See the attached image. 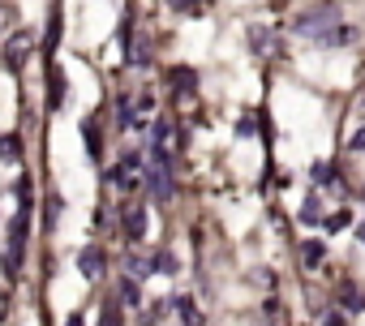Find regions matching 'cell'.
Masks as SVG:
<instances>
[{"mask_svg": "<svg viewBox=\"0 0 365 326\" xmlns=\"http://www.w3.org/2000/svg\"><path fill=\"white\" fill-rule=\"evenodd\" d=\"M18 198H22V206H18L13 224H9V245H5V253H0V262H5V275H18V270H22V258H26V232H30V181L18 185Z\"/></svg>", "mask_w": 365, "mask_h": 326, "instance_id": "1", "label": "cell"}, {"mask_svg": "<svg viewBox=\"0 0 365 326\" xmlns=\"http://www.w3.org/2000/svg\"><path fill=\"white\" fill-rule=\"evenodd\" d=\"M142 185L150 189V198H155V202H172V198H176L172 159H164V155H150V150H146V163H142Z\"/></svg>", "mask_w": 365, "mask_h": 326, "instance_id": "2", "label": "cell"}, {"mask_svg": "<svg viewBox=\"0 0 365 326\" xmlns=\"http://www.w3.org/2000/svg\"><path fill=\"white\" fill-rule=\"evenodd\" d=\"M344 18H340V9L335 5H314V9H305L301 18H297V35H305V39H323L327 30H335Z\"/></svg>", "mask_w": 365, "mask_h": 326, "instance_id": "3", "label": "cell"}, {"mask_svg": "<svg viewBox=\"0 0 365 326\" xmlns=\"http://www.w3.org/2000/svg\"><path fill=\"white\" fill-rule=\"evenodd\" d=\"M30 47H35V35H30V30H13V35L5 39V47H0V61H5L9 73H18V69L26 65Z\"/></svg>", "mask_w": 365, "mask_h": 326, "instance_id": "4", "label": "cell"}, {"mask_svg": "<svg viewBox=\"0 0 365 326\" xmlns=\"http://www.w3.org/2000/svg\"><path fill=\"white\" fill-rule=\"evenodd\" d=\"M249 47H253V56H258V61H280L284 39H280L275 26H249Z\"/></svg>", "mask_w": 365, "mask_h": 326, "instance_id": "5", "label": "cell"}, {"mask_svg": "<svg viewBox=\"0 0 365 326\" xmlns=\"http://www.w3.org/2000/svg\"><path fill=\"white\" fill-rule=\"evenodd\" d=\"M176 146H181V133H176V125H172V121H155V125H150V155L172 159V155H176Z\"/></svg>", "mask_w": 365, "mask_h": 326, "instance_id": "6", "label": "cell"}, {"mask_svg": "<svg viewBox=\"0 0 365 326\" xmlns=\"http://www.w3.org/2000/svg\"><path fill=\"white\" fill-rule=\"evenodd\" d=\"M142 163H146V155H142V150H129V155L116 163L112 181H116L121 189H138V185H142Z\"/></svg>", "mask_w": 365, "mask_h": 326, "instance_id": "7", "label": "cell"}, {"mask_svg": "<svg viewBox=\"0 0 365 326\" xmlns=\"http://www.w3.org/2000/svg\"><path fill=\"white\" fill-rule=\"evenodd\" d=\"M121 232H125L129 241H142V232H146V206H142V202H125V210H121Z\"/></svg>", "mask_w": 365, "mask_h": 326, "instance_id": "8", "label": "cell"}, {"mask_svg": "<svg viewBox=\"0 0 365 326\" xmlns=\"http://www.w3.org/2000/svg\"><path fill=\"white\" fill-rule=\"evenodd\" d=\"M78 266H82L86 279H99V275H103V249H99V245H86L82 258H78Z\"/></svg>", "mask_w": 365, "mask_h": 326, "instance_id": "9", "label": "cell"}, {"mask_svg": "<svg viewBox=\"0 0 365 326\" xmlns=\"http://www.w3.org/2000/svg\"><path fill=\"white\" fill-rule=\"evenodd\" d=\"M168 82H172V90H176V95H193V90H198V73H193V69H185V65H181V69H172V73H168Z\"/></svg>", "mask_w": 365, "mask_h": 326, "instance_id": "10", "label": "cell"}, {"mask_svg": "<svg viewBox=\"0 0 365 326\" xmlns=\"http://www.w3.org/2000/svg\"><path fill=\"white\" fill-rule=\"evenodd\" d=\"M61 103H65V78H61V69H47V107L56 112Z\"/></svg>", "mask_w": 365, "mask_h": 326, "instance_id": "11", "label": "cell"}, {"mask_svg": "<svg viewBox=\"0 0 365 326\" xmlns=\"http://www.w3.org/2000/svg\"><path fill=\"white\" fill-rule=\"evenodd\" d=\"M61 43V0L52 5V22H47V35H43V52H52Z\"/></svg>", "mask_w": 365, "mask_h": 326, "instance_id": "12", "label": "cell"}, {"mask_svg": "<svg viewBox=\"0 0 365 326\" xmlns=\"http://www.w3.org/2000/svg\"><path fill=\"white\" fill-rule=\"evenodd\" d=\"M309 181H314V185H335L340 181V172H335V163H314V168H309Z\"/></svg>", "mask_w": 365, "mask_h": 326, "instance_id": "13", "label": "cell"}, {"mask_svg": "<svg viewBox=\"0 0 365 326\" xmlns=\"http://www.w3.org/2000/svg\"><path fill=\"white\" fill-rule=\"evenodd\" d=\"M352 39H357V30L340 22V26H335V30H327V35H323L318 43H327V47H344V43H352Z\"/></svg>", "mask_w": 365, "mask_h": 326, "instance_id": "14", "label": "cell"}, {"mask_svg": "<svg viewBox=\"0 0 365 326\" xmlns=\"http://www.w3.org/2000/svg\"><path fill=\"white\" fill-rule=\"evenodd\" d=\"M172 309L181 313V322H185V326H202V313L193 309V301H189V296H176V301H172Z\"/></svg>", "mask_w": 365, "mask_h": 326, "instance_id": "15", "label": "cell"}, {"mask_svg": "<svg viewBox=\"0 0 365 326\" xmlns=\"http://www.w3.org/2000/svg\"><path fill=\"white\" fill-rule=\"evenodd\" d=\"M125 270H129V279H146L155 266H150V258H142V253H129V258H125Z\"/></svg>", "mask_w": 365, "mask_h": 326, "instance_id": "16", "label": "cell"}, {"mask_svg": "<svg viewBox=\"0 0 365 326\" xmlns=\"http://www.w3.org/2000/svg\"><path fill=\"white\" fill-rule=\"evenodd\" d=\"M318 219H323V198H318V193H309L305 206H301V224H318Z\"/></svg>", "mask_w": 365, "mask_h": 326, "instance_id": "17", "label": "cell"}, {"mask_svg": "<svg viewBox=\"0 0 365 326\" xmlns=\"http://www.w3.org/2000/svg\"><path fill=\"white\" fill-rule=\"evenodd\" d=\"M340 305H344L348 313H361V309H365V301H361V292H357L352 284H344V288H340Z\"/></svg>", "mask_w": 365, "mask_h": 326, "instance_id": "18", "label": "cell"}, {"mask_svg": "<svg viewBox=\"0 0 365 326\" xmlns=\"http://www.w3.org/2000/svg\"><path fill=\"white\" fill-rule=\"evenodd\" d=\"M82 129H86V150H90V159H99V155H103V138H99V125H95V121H86Z\"/></svg>", "mask_w": 365, "mask_h": 326, "instance_id": "19", "label": "cell"}, {"mask_svg": "<svg viewBox=\"0 0 365 326\" xmlns=\"http://www.w3.org/2000/svg\"><path fill=\"white\" fill-rule=\"evenodd\" d=\"M348 224H352V210H335V215H327V219H323L327 232H344Z\"/></svg>", "mask_w": 365, "mask_h": 326, "instance_id": "20", "label": "cell"}, {"mask_svg": "<svg viewBox=\"0 0 365 326\" xmlns=\"http://www.w3.org/2000/svg\"><path fill=\"white\" fill-rule=\"evenodd\" d=\"M323 253H327V249H323L318 241H305V245H301V262H305V266H318Z\"/></svg>", "mask_w": 365, "mask_h": 326, "instance_id": "21", "label": "cell"}, {"mask_svg": "<svg viewBox=\"0 0 365 326\" xmlns=\"http://www.w3.org/2000/svg\"><path fill=\"white\" fill-rule=\"evenodd\" d=\"M99 326H125V313H121V305H116V301H108V305H103Z\"/></svg>", "mask_w": 365, "mask_h": 326, "instance_id": "22", "label": "cell"}, {"mask_svg": "<svg viewBox=\"0 0 365 326\" xmlns=\"http://www.w3.org/2000/svg\"><path fill=\"white\" fill-rule=\"evenodd\" d=\"M18 155H22V142L9 133V138H0V159H9V163H18Z\"/></svg>", "mask_w": 365, "mask_h": 326, "instance_id": "23", "label": "cell"}, {"mask_svg": "<svg viewBox=\"0 0 365 326\" xmlns=\"http://www.w3.org/2000/svg\"><path fill=\"white\" fill-rule=\"evenodd\" d=\"M155 270H160V275H176V258L164 249V253H155V262H150Z\"/></svg>", "mask_w": 365, "mask_h": 326, "instance_id": "24", "label": "cell"}, {"mask_svg": "<svg viewBox=\"0 0 365 326\" xmlns=\"http://www.w3.org/2000/svg\"><path fill=\"white\" fill-rule=\"evenodd\" d=\"M121 305H142V292H138V279H125V284H121Z\"/></svg>", "mask_w": 365, "mask_h": 326, "instance_id": "25", "label": "cell"}, {"mask_svg": "<svg viewBox=\"0 0 365 326\" xmlns=\"http://www.w3.org/2000/svg\"><path fill=\"white\" fill-rule=\"evenodd\" d=\"M267 318H271V326H288V309L280 301H267Z\"/></svg>", "mask_w": 365, "mask_h": 326, "instance_id": "26", "label": "cell"}, {"mask_svg": "<svg viewBox=\"0 0 365 326\" xmlns=\"http://www.w3.org/2000/svg\"><path fill=\"white\" fill-rule=\"evenodd\" d=\"M168 5H172V9H176V13H193V9H198V5H202V0H168Z\"/></svg>", "mask_w": 365, "mask_h": 326, "instance_id": "27", "label": "cell"}, {"mask_svg": "<svg viewBox=\"0 0 365 326\" xmlns=\"http://www.w3.org/2000/svg\"><path fill=\"white\" fill-rule=\"evenodd\" d=\"M56 215H61V202L47 198V228H56Z\"/></svg>", "mask_w": 365, "mask_h": 326, "instance_id": "28", "label": "cell"}, {"mask_svg": "<svg viewBox=\"0 0 365 326\" xmlns=\"http://www.w3.org/2000/svg\"><path fill=\"white\" fill-rule=\"evenodd\" d=\"M348 146H352V150H365V125H361L357 133H352V142H348Z\"/></svg>", "mask_w": 365, "mask_h": 326, "instance_id": "29", "label": "cell"}, {"mask_svg": "<svg viewBox=\"0 0 365 326\" xmlns=\"http://www.w3.org/2000/svg\"><path fill=\"white\" fill-rule=\"evenodd\" d=\"M237 133L245 138V133H253V116H241V125H237Z\"/></svg>", "mask_w": 365, "mask_h": 326, "instance_id": "30", "label": "cell"}, {"mask_svg": "<svg viewBox=\"0 0 365 326\" xmlns=\"http://www.w3.org/2000/svg\"><path fill=\"white\" fill-rule=\"evenodd\" d=\"M65 326H86V322H82V313H69V318H65Z\"/></svg>", "mask_w": 365, "mask_h": 326, "instance_id": "31", "label": "cell"}, {"mask_svg": "<svg viewBox=\"0 0 365 326\" xmlns=\"http://www.w3.org/2000/svg\"><path fill=\"white\" fill-rule=\"evenodd\" d=\"M323 326H344V318H340V313H331V318H323Z\"/></svg>", "mask_w": 365, "mask_h": 326, "instance_id": "32", "label": "cell"}, {"mask_svg": "<svg viewBox=\"0 0 365 326\" xmlns=\"http://www.w3.org/2000/svg\"><path fill=\"white\" fill-rule=\"evenodd\" d=\"M357 241H361V245H365V224H361V228H357Z\"/></svg>", "mask_w": 365, "mask_h": 326, "instance_id": "33", "label": "cell"}, {"mask_svg": "<svg viewBox=\"0 0 365 326\" xmlns=\"http://www.w3.org/2000/svg\"><path fill=\"white\" fill-rule=\"evenodd\" d=\"M275 5H284V0H275Z\"/></svg>", "mask_w": 365, "mask_h": 326, "instance_id": "34", "label": "cell"}]
</instances>
